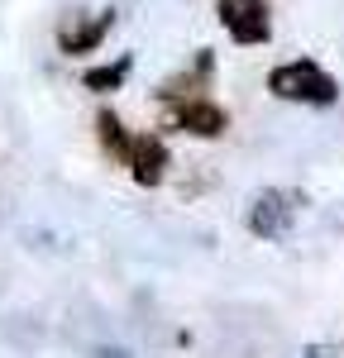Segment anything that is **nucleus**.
<instances>
[{
    "mask_svg": "<svg viewBox=\"0 0 344 358\" xmlns=\"http://www.w3.org/2000/svg\"><path fill=\"white\" fill-rule=\"evenodd\" d=\"M273 96H282V101H315V106H325V101H335V82L315 67V62H282V67H273Z\"/></svg>",
    "mask_w": 344,
    "mask_h": 358,
    "instance_id": "f257e3e1",
    "label": "nucleus"
},
{
    "mask_svg": "<svg viewBox=\"0 0 344 358\" xmlns=\"http://www.w3.org/2000/svg\"><path fill=\"white\" fill-rule=\"evenodd\" d=\"M220 20L239 43L268 38V0H220Z\"/></svg>",
    "mask_w": 344,
    "mask_h": 358,
    "instance_id": "f03ea898",
    "label": "nucleus"
},
{
    "mask_svg": "<svg viewBox=\"0 0 344 358\" xmlns=\"http://www.w3.org/2000/svg\"><path fill=\"white\" fill-rule=\"evenodd\" d=\"M292 201H296V196H287V192H263L254 201V210H249V229L263 234V239H282L287 224H292V215H296Z\"/></svg>",
    "mask_w": 344,
    "mask_h": 358,
    "instance_id": "7ed1b4c3",
    "label": "nucleus"
},
{
    "mask_svg": "<svg viewBox=\"0 0 344 358\" xmlns=\"http://www.w3.org/2000/svg\"><path fill=\"white\" fill-rule=\"evenodd\" d=\"M182 124H187V129H196V134H220V129H225V110H215V106H187V110H182Z\"/></svg>",
    "mask_w": 344,
    "mask_h": 358,
    "instance_id": "20e7f679",
    "label": "nucleus"
}]
</instances>
